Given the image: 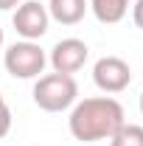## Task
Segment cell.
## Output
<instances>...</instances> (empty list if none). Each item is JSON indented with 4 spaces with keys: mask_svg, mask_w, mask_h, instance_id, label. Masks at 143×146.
<instances>
[{
    "mask_svg": "<svg viewBox=\"0 0 143 146\" xmlns=\"http://www.w3.org/2000/svg\"><path fill=\"white\" fill-rule=\"evenodd\" d=\"M126 124V112L118 98L112 96H90L76 101L68 118V129L76 141L81 143H95V141H109L118 129Z\"/></svg>",
    "mask_w": 143,
    "mask_h": 146,
    "instance_id": "obj_1",
    "label": "cell"
},
{
    "mask_svg": "<svg viewBox=\"0 0 143 146\" xmlns=\"http://www.w3.org/2000/svg\"><path fill=\"white\" fill-rule=\"evenodd\" d=\"M79 101V84L73 76L65 73H48L39 76L34 84V104L45 112H62Z\"/></svg>",
    "mask_w": 143,
    "mask_h": 146,
    "instance_id": "obj_2",
    "label": "cell"
},
{
    "mask_svg": "<svg viewBox=\"0 0 143 146\" xmlns=\"http://www.w3.org/2000/svg\"><path fill=\"white\" fill-rule=\"evenodd\" d=\"M3 65H6V73L14 79H39V73L48 65V56L36 42L23 39L3 51Z\"/></svg>",
    "mask_w": 143,
    "mask_h": 146,
    "instance_id": "obj_3",
    "label": "cell"
},
{
    "mask_svg": "<svg viewBox=\"0 0 143 146\" xmlns=\"http://www.w3.org/2000/svg\"><path fill=\"white\" fill-rule=\"evenodd\" d=\"M93 82H95L98 90L109 93V96L124 93L132 84V68L121 56H101L93 65Z\"/></svg>",
    "mask_w": 143,
    "mask_h": 146,
    "instance_id": "obj_4",
    "label": "cell"
},
{
    "mask_svg": "<svg viewBox=\"0 0 143 146\" xmlns=\"http://www.w3.org/2000/svg\"><path fill=\"white\" fill-rule=\"evenodd\" d=\"M14 31H17L23 39H42L48 34V25H51V14H48V6H42L39 0H23L14 11Z\"/></svg>",
    "mask_w": 143,
    "mask_h": 146,
    "instance_id": "obj_5",
    "label": "cell"
},
{
    "mask_svg": "<svg viewBox=\"0 0 143 146\" xmlns=\"http://www.w3.org/2000/svg\"><path fill=\"white\" fill-rule=\"evenodd\" d=\"M87 56H90L87 42H84V39H76V36H68V39H59L54 48H51L48 62H51L54 73L73 76V73H79L81 68H84Z\"/></svg>",
    "mask_w": 143,
    "mask_h": 146,
    "instance_id": "obj_6",
    "label": "cell"
},
{
    "mask_svg": "<svg viewBox=\"0 0 143 146\" xmlns=\"http://www.w3.org/2000/svg\"><path fill=\"white\" fill-rule=\"evenodd\" d=\"M87 0H48V14L51 20L62 23V25H76L87 14Z\"/></svg>",
    "mask_w": 143,
    "mask_h": 146,
    "instance_id": "obj_7",
    "label": "cell"
},
{
    "mask_svg": "<svg viewBox=\"0 0 143 146\" xmlns=\"http://www.w3.org/2000/svg\"><path fill=\"white\" fill-rule=\"evenodd\" d=\"M87 6H90V11L95 14L98 23L115 25V23H121V20L126 17L132 0H87Z\"/></svg>",
    "mask_w": 143,
    "mask_h": 146,
    "instance_id": "obj_8",
    "label": "cell"
},
{
    "mask_svg": "<svg viewBox=\"0 0 143 146\" xmlns=\"http://www.w3.org/2000/svg\"><path fill=\"white\" fill-rule=\"evenodd\" d=\"M109 146H143V127L140 124H124L109 138Z\"/></svg>",
    "mask_w": 143,
    "mask_h": 146,
    "instance_id": "obj_9",
    "label": "cell"
},
{
    "mask_svg": "<svg viewBox=\"0 0 143 146\" xmlns=\"http://www.w3.org/2000/svg\"><path fill=\"white\" fill-rule=\"evenodd\" d=\"M9 129H11V110H9L6 98H3V93H0V141L9 135Z\"/></svg>",
    "mask_w": 143,
    "mask_h": 146,
    "instance_id": "obj_10",
    "label": "cell"
},
{
    "mask_svg": "<svg viewBox=\"0 0 143 146\" xmlns=\"http://www.w3.org/2000/svg\"><path fill=\"white\" fill-rule=\"evenodd\" d=\"M132 20H135V25L143 31V0H135V6H132Z\"/></svg>",
    "mask_w": 143,
    "mask_h": 146,
    "instance_id": "obj_11",
    "label": "cell"
},
{
    "mask_svg": "<svg viewBox=\"0 0 143 146\" xmlns=\"http://www.w3.org/2000/svg\"><path fill=\"white\" fill-rule=\"evenodd\" d=\"M23 0H0V11H9V9H17Z\"/></svg>",
    "mask_w": 143,
    "mask_h": 146,
    "instance_id": "obj_12",
    "label": "cell"
},
{
    "mask_svg": "<svg viewBox=\"0 0 143 146\" xmlns=\"http://www.w3.org/2000/svg\"><path fill=\"white\" fill-rule=\"evenodd\" d=\"M0 54H3V25H0Z\"/></svg>",
    "mask_w": 143,
    "mask_h": 146,
    "instance_id": "obj_13",
    "label": "cell"
},
{
    "mask_svg": "<svg viewBox=\"0 0 143 146\" xmlns=\"http://www.w3.org/2000/svg\"><path fill=\"white\" fill-rule=\"evenodd\" d=\"M140 115H143V93H140Z\"/></svg>",
    "mask_w": 143,
    "mask_h": 146,
    "instance_id": "obj_14",
    "label": "cell"
}]
</instances>
